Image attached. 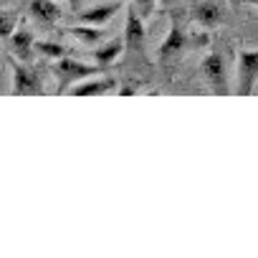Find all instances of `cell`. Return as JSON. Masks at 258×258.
Returning <instances> with one entry per match:
<instances>
[{"instance_id": "cell-11", "label": "cell", "mask_w": 258, "mask_h": 258, "mask_svg": "<svg viewBox=\"0 0 258 258\" xmlns=\"http://www.w3.org/2000/svg\"><path fill=\"white\" fill-rule=\"evenodd\" d=\"M119 8H121L119 3H104V6H96V8L84 11V13L79 16V21H81V23H89V26H104V23L111 21V16H114Z\"/></svg>"}, {"instance_id": "cell-2", "label": "cell", "mask_w": 258, "mask_h": 258, "mask_svg": "<svg viewBox=\"0 0 258 258\" xmlns=\"http://www.w3.org/2000/svg\"><path fill=\"white\" fill-rule=\"evenodd\" d=\"M185 51H190V33L182 28V23H180L177 18H172L170 33H167L165 43H162L160 51H157V61H160V63H172V61H177Z\"/></svg>"}, {"instance_id": "cell-12", "label": "cell", "mask_w": 258, "mask_h": 258, "mask_svg": "<svg viewBox=\"0 0 258 258\" xmlns=\"http://www.w3.org/2000/svg\"><path fill=\"white\" fill-rule=\"evenodd\" d=\"M33 46H36V43H33V36L18 26V31L11 36V48H13V53H16L21 61H31V56H33Z\"/></svg>"}, {"instance_id": "cell-3", "label": "cell", "mask_w": 258, "mask_h": 258, "mask_svg": "<svg viewBox=\"0 0 258 258\" xmlns=\"http://www.w3.org/2000/svg\"><path fill=\"white\" fill-rule=\"evenodd\" d=\"M238 96H250L255 84H258V51L253 48H243L238 53Z\"/></svg>"}, {"instance_id": "cell-14", "label": "cell", "mask_w": 258, "mask_h": 258, "mask_svg": "<svg viewBox=\"0 0 258 258\" xmlns=\"http://www.w3.org/2000/svg\"><path fill=\"white\" fill-rule=\"evenodd\" d=\"M36 48H38V53L41 56H48V58H63V56H69V51L61 46V43H48V41H41V43H36Z\"/></svg>"}, {"instance_id": "cell-6", "label": "cell", "mask_w": 258, "mask_h": 258, "mask_svg": "<svg viewBox=\"0 0 258 258\" xmlns=\"http://www.w3.org/2000/svg\"><path fill=\"white\" fill-rule=\"evenodd\" d=\"M192 21L203 28H218L223 23V3L220 0H195L192 3Z\"/></svg>"}, {"instance_id": "cell-13", "label": "cell", "mask_w": 258, "mask_h": 258, "mask_svg": "<svg viewBox=\"0 0 258 258\" xmlns=\"http://www.w3.org/2000/svg\"><path fill=\"white\" fill-rule=\"evenodd\" d=\"M119 56H121V41H109L94 51V63H99L101 69H109Z\"/></svg>"}, {"instance_id": "cell-7", "label": "cell", "mask_w": 258, "mask_h": 258, "mask_svg": "<svg viewBox=\"0 0 258 258\" xmlns=\"http://www.w3.org/2000/svg\"><path fill=\"white\" fill-rule=\"evenodd\" d=\"M145 46V18L129 6L126 8V23H124V48L126 51H140Z\"/></svg>"}, {"instance_id": "cell-5", "label": "cell", "mask_w": 258, "mask_h": 258, "mask_svg": "<svg viewBox=\"0 0 258 258\" xmlns=\"http://www.w3.org/2000/svg\"><path fill=\"white\" fill-rule=\"evenodd\" d=\"M11 69H13V94L16 96H38V94H43V81L31 66L11 58Z\"/></svg>"}, {"instance_id": "cell-1", "label": "cell", "mask_w": 258, "mask_h": 258, "mask_svg": "<svg viewBox=\"0 0 258 258\" xmlns=\"http://www.w3.org/2000/svg\"><path fill=\"white\" fill-rule=\"evenodd\" d=\"M99 71H101L99 63H91V66H89V63H81V61L69 58V56L58 58V61L53 63V76H56V81H58V94L69 91L74 84H79V81H84V79L96 76Z\"/></svg>"}, {"instance_id": "cell-8", "label": "cell", "mask_w": 258, "mask_h": 258, "mask_svg": "<svg viewBox=\"0 0 258 258\" xmlns=\"http://www.w3.org/2000/svg\"><path fill=\"white\" fill-rule=\"evenodd\" d=\"M66 33H69V36H74L81 46H91V48L104 46V41H106V36H109L101 26H89V23H81V26L66 28Z\"/></svg>"}, {"instance_id": "cell-18", "label": "cell", "mask_w": 258, "mask_h": 258, "mask_svg": "<svg viewBox=\"0 0 258 258\" xmlns=\"http://www.w3.org/2000/svg\"><path fill=\"white\" fill-rule=\"evenodd\" d=\"M245 3H248V6H258V0H245Z\"/></svg>"}, {"instance_id": "cell-10", "label": "cell", "mask_w": 258, "mask_h": 258, "mask_svg": "<svg viewBox=\"0 0 258 258\" xmlns=\"http://www.w3.org/2000/svg\"><path fill=\"white\" fill-rule=\"evenodd\" d=\"M111 89H116V81H114L111 76H104V79L79 81V84H74L69 91H71V96H96V94H106V91H111Z\"/></svg>"}, {"instance_id": "cell-17", "label": "cell", "mask_w": 258, "mask_h": 258, "mask_svg": "<svg viewBox=\"0 0 258 258\" xmlns=\"http://www.w3.org/2000/svg\"><path fill=\"white\" fill-rule=\"evenodd\" d=\"M210 46V36L203 31V33H190V51H198V48H208Z\"/></svg>"}, {"instance_id": "cell-4", "label": "cell", "mask_w": 258, "mask_h": 258, "mask_svg": "<svg viewBox=\"0 0 258 258\" xmlns=\"http://www.w3.org/2000/svg\"><path fill=\"white\" fill-rule=\"evenodd\" d=\"M200 74L205 76L210 91L215 96H228L230 86H228V76H225V63L220 53H208L200 63Z\"/></svg>"}, {"instance_id": "cell-19", "label": "cell", "mask_w": 258, "mask_h": 258, "mask_svg": "<svg viewBox=\"0 0 258 258\" xmlns=\"http://www.w3.org/2000/svg\"><path fill=\"white\" fill-rule=\"evenodd\" d=\"M165 3H170V0H165Z\"/></svg>"}, {"instance_id": "cell-9", "label": "cell", "mask_w": 258, "mask_h": 258, "mask_svg": "<svg viewBox=\"0 0 258 258\" xmlns=\"http://www.w3.org/2000/svg\"><path fill=\"white\" fill-rule=\"evenodd\" d=\"M28 13H31L33 21L41 23L43 28H51V26L61 18V11H58V6H56V0H31Z\"/></svg>"}, {"instance_id": "cell-15", "label": "cell", "mask_w": 258, "mask_h": 258, "mask_svg": "<svg viewBox=\"0 0 258 258\" xmlns=\"http://www.w3.org/2000/svg\"><path fill=\"white\" fill-rule=\"evenodd\" d=\"M129 6H132V8L140 13V18H145V21H147V18L155 13V8H157V0H132Z\"/></svg>"}, {"instance_id": "cell-16", "label": "cell", "mask_w": 258, "mask_h": 258, "mask_svg": "<svg viewBox=\"0 0 258 258\" xmlns=\"http://www.w3.org/2000/svg\"><path fill=\"white\" fill-rule=\"evenodd\" d=\"M0 18H3V38H8V41H11V36L16 33V23H18L21 18H18L16 13H3Z\"/></svg>"}]
</instances>
